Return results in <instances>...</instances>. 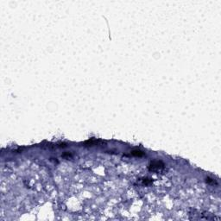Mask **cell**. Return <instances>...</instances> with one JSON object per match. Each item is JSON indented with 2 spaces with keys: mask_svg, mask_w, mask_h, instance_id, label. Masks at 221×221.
<instances>
[{
  "mask_svg": "<svg viewBox=\"0 0 221 221\" xmlns=\"http://www.w3.org/2000/svg\"><path fill=\"white\" fill-rule=\"evenodd\" d=\"M132 155L133 156H143V153L140 150H134V151H132Z\"/></svg>",
  "mask_w": 221,
  "mask_h": 221,
  "instance_id": "2",
  "label": "cell"
},
{
  "mask_svg": "<svg viewBox=\"0 0 221 221\" xmlns=\"http://www.w3.org/2000/svg\"><path fill=\"white\" fill-rule=\"evenodd\" d=\"M164 164L162 162H153L150 164V169L155 171V170H158L160 168H162Z\"/></svg>",
  "mask_w": 221,
  "mask_h": 221,
  "instance_id": "1",
  "label": "cell"
}]
</instances>
